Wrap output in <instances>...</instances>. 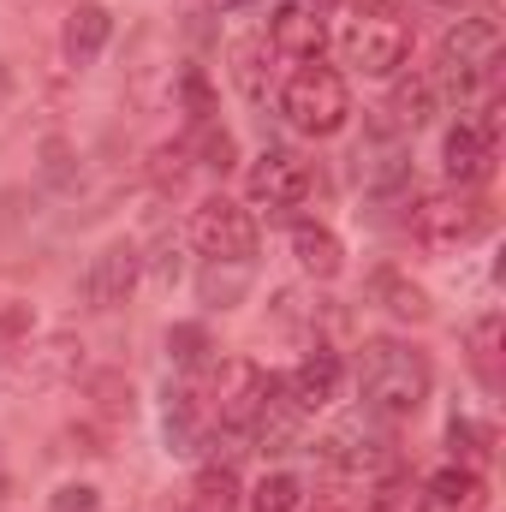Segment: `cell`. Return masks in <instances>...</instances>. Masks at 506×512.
I'll use <instances>...</instances> for the list:
<instances>
[{"label": "cell", "instance_id": "obj_1", "mask_svg": "<svg viewBox=\"0 0 506 512\" xmlns=\"http://www.w3.org/2000/svg\"><path fill=\"white\" fill-rule=\"evenodd\" d=\"M358 393H364V411L381 423H399V417H417L435 393V364L423 346L411 340H364V358H358Z\"/></svg>", "mask_w": 506, "mask_h": 512}, {"label": "cell", "instance_id": "obj_2", "mask_svg": "<svg viewBox=\"0 0 506 512\" xmlns=\"http://www.w3.org/2000/svg\"><path fill=\"white\" fill-rule=\"evenodd\" d=\"M501 72V24L489 12H465L459 24L441 30L435 42V84H447L459 102L483 96Z\"/></svg>", "mask_w": 506, "mask_h": 512}, {"label": "cell", "instance_id": "obj_3", "mask_svg": "<svg viewBox=\"0 0 506 512\" xmlns=\"http://www.w3.org/2000/svg\"><path fill=\"white\" fill-rule=\"evenodd\" d=\"M405 227H411V239L429 256H447V251L477 245V239L495 227V209H489V197H477L471 185H447V191H423V197L411 203Z\"/></svg>", "mask_w": 506, "mask_h": 512}, {"label": "cell", "instance_id": "obj_4", "mask_svg": "<svg viewBox=\"0 0 506 512\" xmlns=\"http://www.w3.org/2000/svg\"><path fill=\"white\" fill-rule=\"evenodd\" d=\"M280 120L298 131V137H340V131L352 126V84H346V72H334V66H298L286 84H280Z\"/></svg>", "mask_w": 506, "mask_h": 512}, {"label": "cell", "instance_id": "obj_5", "mask_svg": "<svg viewBox=\"0 0 506 512\" xmlns=\"http://www.w3.org/2000/svg\"><path fill=\"white\" fill-rule=\"evenodd\" d=\"M185 245L203 256V262H256L262 233H256L251 203H239V197H227V191L203 197V203L191 209V221H185Z\"/></svg>", "mask_w": 506, "mask_h": 512}, {"label": "cell", "instance_id": "obj_6", "mask_svg": "<svg viewBox=\"0 0 506 512\" xmlns=\"http://www.w3.org/2000/svg\"><path fill=\"white\" fill-rule=\"evenodd\" d=\"M262 393H268V370L256 358H215V370L203 376V399H209L215 429H233V435L251 429Z\"/></svg>", "mask_w": 506, "mask_h": 512}, {"label": "cell", "instance_id": "obj_7", "mask_svg": "<svg viewBox=\"0 0 506 512\" xmlns=\"http://www.w3.org/2000/svg\"><path fill=\"white\" fill-rule=\"evenodd\" d=\"M137 280H143V245H137V239H108L102 251L84 262L78 298H84V310L114 316V310H126V304H131Z\"/></svg>", "mask_w": 506, "mask_h": 512}, {"label": "cell", "instance_id": "obj_8", "mask_svg": "<svg viewBox=\"0 0 506 512\" xmlns=\"http://www.w3.org/2000/svg\"><path fill=\"white\" fill-rule=\"evenodd\" d=\"M340 54H346V66L352 72H364V78H393V72H405V60H411V24L405 18H352L346 30H340Z\"/></svg>", "mask_w": 506, "mask_h": 512}, {"label": "cell", "instance_id": "obj_9", "mask_svg": "<svg viewBox=\"0 0 506 512\" xmlns=\"http://www.w3.org/2000/svg\"><path fill=\"white\" fill-rule=\"evenodd\" d=\"M310 191H316V173H310V161H304L298 149L268 143L251 167H245V197H251V209H298Z\"/></svg>", "mask_w": 506, "mask_h": 512}, {"label": "cell", "instance_id": "obj_10", "mask_svg": "<svg viewBox=\"0 0 506 512\" xmlns=\"http://www.w3.org/2000/svg\"><path fill=\"white\" fill-rule=\"evenodd\" d=\"M358 185H364L370 203H399V197H411L417 173H411V149H405V137H399L393 120H381V126L364 137V149H358Z\"/></svg>", "mask_w": 506, "mask_h": 512}, {"label": "cell", "instance_id": "obj_11", "mask_svg": "<svg viewBox=\"0 0 506 512\" xmlns=\"http://www.w3.org/2000/svg\"><path fill=\"white\" fill-rule=\"evenodd\" d=\"M316 459H322L334 477H381V471L393 465V441L381 435L376 423L346 417V423H334V429L316 441Z\"/></svg>", "mask_w": 506, "mask_h": 512}, {"label": "cell", "instance_id": "obj_12", "mask_svg": "<svg viewBox=\"0 0 506 512\" xmlns=\"http://www.w3.org/2000/svg\"><path fill=\"white\" fill-rule=\"evenodd\" d=\"M209 435H215V417H209L203 382H191V376L167 382V399H161V441H167V453L191 459V453L209 447Z\"/></svg>", "mask_w": 506, "mask_h": 512}, {"label": "cell", "instance_id": "obj_13", "mask_svg": "<svg viewBox=\"0 0 506 512\" xmlns=\"http://www.w3.org/2000/svg\"><path fill=\"white\" fill-rule=\"evenodd\" d=\"M262 42H268V54L274 60H292V66H316L322 60V48H328V24L304 6V0H280L274 12H268V30H262Z\"/></svg>", "mask_w": 506, "mask_h": 512}, {"label": "cell", "instance_id": "obj_14", "mask_svg": "<svg viewBox=\"0 0 506 512\" xmlns=\"http://www.w3.org/2000/svg\"><path fill=\"white\" fill-rule=\"evenodd\" d=\"M280 382H286L292 405H298L304 417H310V411H328V405L346 393V358H340V352H328V346H316V352H310V358H298Z\"/></svg>", "mask_w": 506, "mask_h": 512}, {"label": "cell", "instance_id": "obj_15", "mask_svg": "<svg viewBox=\"0 0 506 512\" xmlns=\"http://www.w3.org/2000/svg\"><path fill=\"white\" fill-rule=\"evenodd\" d=\"M441 161H447V179L453 185H483L495 173V126L489 120H459L447 126V143H441Z\"/></svg>", "mask_w": 506, "mask_h": 512}, {"label": "cell", "instance_id": "obj_16", "mask_svg": "<svg viewBox=\"0 0 506 512\" xmlns=\"http://www.w3.org/2000/svg\"><path fill=\"white\" fill-rule=\"evenodd\" d=\"M108 42H114V12H108L102 0H78V6L66 12V24H60V54H66V66H72V72H90V66L108 54Z\"/></svg>", "mask_w": 506, "mask_h": 512}, {"label": "cell", "instance_id": "obj_17", "mask_svg": "<svg viewBox=\"0 0 506 512\" xmlns=\"http://www.w3.org/2000/svg\"><path fill=\"white\" fill-rule=\"evenodd\" d=\"M387 84H393V90H387V114H393L399 131H423L441 114V84H435V72H393Z\"/></svg>", "mask_w": 506, "mask_h": 512}, {"label": "cell", "instance_id": "obj_18", "mask_svg": "<svg viewBox=\"0 0 506 512\" xmlns=\"http://www.w3.org/2000/svg\"><path fill=\"white\" fill-rule=\"evenodd\" d=\"M370 298H376L393 322H405V328H423V322L435 316V298H429L405 268H376V274H370Z\"/></svg>", "mask_w": 506, "mask_h": 512}, {"label": "cell", "instance_id": "obj_19", "mask_svg": "<svg viewBox=\"0 0 506 512\" xmlns=\"http://www.w3.org/2000/svg\"><path fill=\"white\" fill-rule=\"evenodd\" d=\"M292 256H298V268L310 274V280H340L346 274V245H340V233L328 227V221H298L292 227Z\"/></svg>", "mask_w": 506, "mask_h": 512}, {"label": "cell", "instance_id": "obj_20", "mask_svg": "<svg viewBox=\"0 0 506 512\" xmlns=\"http://www.w3.org/2000/svg\"><path fill=\"white\" fill-rule=\"evenodd\" d=\"M423 489H429V507H441V512H483L489 507V477L477 465H459V459L441 465Z\"/></svg>", "mask_w": 506, "mask_h": 512}, {"label": "cell", "instance_id": "obj_21", "mask_svg": "<svg viewBox=\"0 0 506 512\" xmlns=\"http://www.w3.org/2000/svg\"><path fill=\"white\" fill-rule=\"evenodd\" d=\"M256 286V262H203L197 268V298L203 310H239Z\"/></svg>", "mask_w": 506, "mask_h": 512}, {"label": "cell", "instance_id": "obj_22", "mask_svg": "<svg viewBox=\"0 0 506 512\" xmlns=\"http://www.w3.org/2000/svg\"><path fill=\"white\" fill-rule=\"evenodd\" d=\"M274 54H268V42L262 36H233V48H227V72H233V90L262 108L268 102V78H274V66H268Z\"/></svg>", "mask_w": 506, "mask_h": 512}, {"label": "cell", "instance_id": "obj_23", "mask_svg": "<svg viewBox=\"0 0 506 512\" xmlns=\"http://www.w3.org/2000/svg\"><path fill=\"white\" fill-rule=\"evenodd\" d=\"M239 507H245L239 471L221 465V459H209V465L191 477V489H185V512H239Z\"/></svg>", "mask_w": 506, "mask_h": 512}, {"label": "cell", "instance_id": "obj_24", "mask_svg": "<svg viewBox=\"0 0 506 512\" xmlns=\"http://www.w3.org/2000/svg\"><path fill=\"white\" fill-rule=\"evenodd\" d=\"M78 364H84V340H72V334H48L36 352H24V382L30 387H54V382H66Z\"/></svg>", "mask_w": 506, "mask_h": 512}, {"label": "cell", "instance_id": "obj_25", "mask_svg": "<svg viewBox=\"0 0 506 512\" xmlns=\"http://www.w3.org/2000/svg\"><path fill=\"white\" fill-rule=\"evenodd\" d=\"M167 358H173V370L179 376H191V382H203L209 370H215V334L203 328V322H173L167 328Z\"/></svg>", "mask_w": 506, "mask_h": 512}, {"label": "cell", "instance_id": "obj_26", "mask_svg": "<svg viewBox=\"0 0 506 512\" xmlns=\"http://www.w3.org/2000/svg\"><path fill=\"white\" fill-rule=\"evenodd\" d=\"M501 340H506V322H501V310H483L471 328H465V358H471V370H477V382L489 387H501Z\"/></svg>", "mask_w": 506, "mask_h": 512}, {"label": "cell", "instance_id": "obj_27", "mask_svg": "<svg viewBox=\"0 0 506 512\" xmlns=\"http://www.w3.org/2000/svg\"><path fill=\"white\" fill-rule=\"evenodd\" d=\"M185 149H191L197 173H215V179L239 173V137H233V131L221 126V120H203V126H191Z\"/></svg>", "mask_w": 506, "mask_h": 512}, {"label": "cell", "instance_id": "obj_28", "mask_svg": "<svg viewBox=\"0 0 506 512\" xmlns=\"http://www.w3.org/2000/svg\"><path fill=\"white\" fill-rule=\"evenodd\" d=\"M251 512H298L304 507V477L298 471H262L256 489L245 495Z\"/></svg>", "mask_w": 506, "mask_h": 512}, {"label": "cell", "instance_id": "obj_29", "mask_svg": "<svg viewBox=\"0 0 506 512\" xmlns=\"http://www.w3.org/2000/svg\"><path fill=\"white\" fill-rule=\"evenodd\" d=\"M364 512H435V507H429V489H423V483H411V477H393V471H381L376 489L364 495Z\"/></svg>", "mask_w": 506, "mask_h": 512}, {"label": "cell", "instance_id": "obj_30", "mask_svg": "<svg viewBox=\"0 0 506 512\" xmlns=\"http://www.w3.org/2000/svg\"><path fill=\"white\" fill-rule=\"evenodd\" d=\"M191 173H197V161H191V149H185V137H179V143H161V149L149 155V185H155L161 197H185V185H191Z\"/></svg>", "mask_w": 506, "mask_h": 512}, {"label": "cell", "instance_id": "obj_31", "mask_svg": "<svg viewBox=\"0 0 506 512\" xmlns=\"http://www.w3.org/2000/svg\"><path fill=\"white\" fill-rule=\"evenodd\" d=\"M30 334H36V310L24 298H6L0 304V370H12L30 352Z\"/></svg>", "mask_w": 506, "mask_h": 512}, {"label": "cell", "instance_id": "obj_32", "mask_svg": "<svg viewBox=\"0 0 506 512\" xmlns=\"http://www.w3.org/2000/svg\"><path fill=\"white\" fill-rule=\"evenodd\" d=\"M447 447H453V459L459 465H489V453H495V429L489 423H477V417H453L447 423Z\"/></svg>", "mask_w": 506, "mask_h": 512}, {"label": "cell", "instance_id": "obj_33", "mask_svg": "<svg viewBox=\"0 0 506 512\" xmlns=\"http://www.w3.org/2000/svg\"><path fill=\"white\" fill-rule=\"evenodd\" d=\"M84 393H90V405H96V417H102V423H120V417H131V399H137L120 370H96V376L84 382Z\"/></svg>", "mask_w": 506, "mask_h": 512}, {"label": "cell", "instance_id": "obj_34", "mask_svg": "<svg viewBox=\"0 0 506 512\" xmlns=\"http://www.w3.org/2000/svg\"><path fill=\"white\" fill-rule=\"evenodd\" d=\"M42 179L54 185V191H72L78 185V149L66 143V137H42Z\"/></svg>", "mask_w": 506, "mask_h": 512}, {"label": "cell", "instance_id": "obj_35", "mask_svg": "<svg viewBox=\"0 0 506 512\" xmlns=\"http://www.w3.org/2000/svg\"><path fill=\"white\" fill-rule=\"evenodd\" d=\"M179 102H185L191 126L215 120V84H209V72H203V66H185V72H179Z\"/></svg>", "mask_w": 506, "mask_h": 512}, {"label": "cell", "instance_id": "obj_36", "mask_svg": "<svg viewBox=\"0 0 506 512\" xmlns=\"http://www.w3.org/2000/svg\"><path fill=\"white\" fill-rule=\"evenodd\" d=\"M66 453H78V459H108V423H102V417L66 423Z\"/></svg>", "mask_w": 506, "mask_h": 512}, {"label": "cell", "instance_id": "obj_37", "mask_svg": "<svg viewBox=\"0 0 506 512\" xmlns=\"http://www.w3.org/2000/svg\"><path fill=\"white\" fill-rule=\"evenodd\" d=\"M143 268H155V280L173 286V280L185 274V262H179V239H155V251L143 256Z\"/></svg>", "mask_w": 506, "mask_h": 512}, {"label": "cell", "instance_id": "obj_38", "mask_svg": "<svg viewBox=\"0 0 506 512\" xmlns=\"http://www.w3.org/2000/svg\"><path fill=\"white\" fill-rule=\"evenodd\" d=\"M96 507H102V495L90 483H60L54 501H48V512H96Z\"/></svg>", "mask_w": 506, "mask_h": 512}, {"label": "cell", "instance_id": "obj_39", "mask_svg": "<svg viewBox=\"0 0 506 512\" xmlns=\"http://www.w3.org/2000/svg\"><path fill=\"white\" fill-rule=\"evenodd\" d=\"M298 512H364V501H358L352 489H322L316 501H304Z\"/></svg>", "mask_w": 506, "mask_h": 512}, {"label": "cell", "instance_id": "obj_40", "mask_svg": "<svg viewBox=\"0 0 506 512\" xmlns=\"http://www.w3.org/2000/svg\"><path fill=\"white\" fill-rule=\"evenodd\" d=\"M304 6H310V12H316V18H328V12H340V6H346V0H304Z\"/></svg>", "mask_w": 506, "mask_h": 512}, {"label": "cell", "instance_id": "obj_41", "mask_svg": "<svg viewBox=\"0 0 506 512\" xmlns=\"http://www.w3.org/2000/svg\"><path fill=\"white\" fill-rule=\"evenodd\" d=\"M12 501V471H6V459H0V507Z\"/></svg>", "mask_w": 506, "mask_h": 512}, {"label": "cell", "instance_id": "obj_42", "mask_svg": "<svg viewBox=\"0 0 506 512\" xmlns=\"http://www.w3.org/2000/svg\"><path fill=\"white\" fill-rule=\"evenodd\" d=\"M0 102H12V66L0 60Z\"/></svg>", "mask_w": 506, "mask_h": 512}, {"label": "cell", "instance_id": "obj_43", "mask_svg": "<svg viewBox=\"0 0 506 512\" xmlns=\"http://www.w3.org/2000/svg\"><path fill=\"white\" fill-rule=\"evenodd\" d=\"M215 12H245V6H256V0H209Z\"/></svg>", "mask_w": 506, "mask_h": 512}, {"label": "cell", "instance_id": "obj_44", "mask_svg": "<svg viewBox=\"0 0 506 512\" xmlns=\"http://www.w3.org/2000/svg\"><path fill=\"white\" fill-rule=\"evenodd\" d=\"M429 6H453V12H459V6H465V0H429Z\"/></svg>", "mask_w": 506, "mask_h": 512}, {"label": "cell", "instance_id": "obj_45", "mask_svg": "<svg viewBox=\"0 0 506 512\" xmlns=\"http://www.w3.org/2000/svg\"><path fill=\"white\" fill-rule=\"evenodd\" d=\"M96 512H102V507H96Z\"/></svg>", "mask_w": 506, "mask_h": 512}]
</instances>
